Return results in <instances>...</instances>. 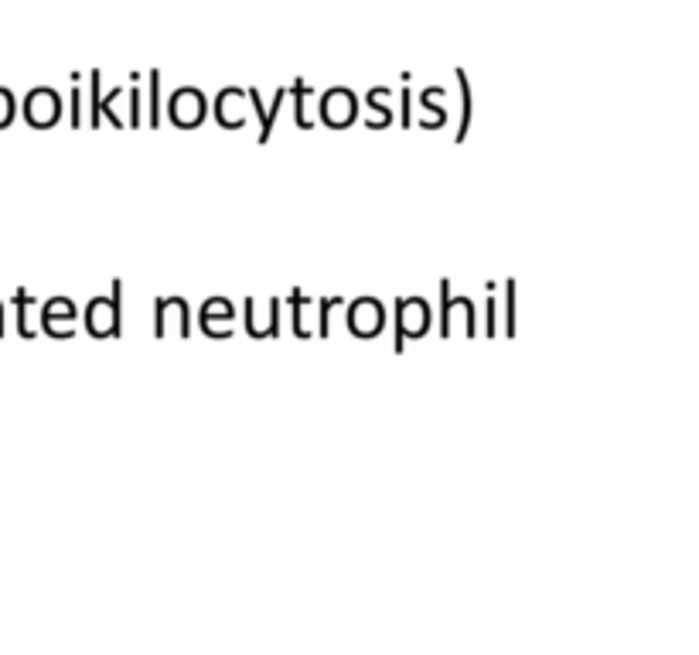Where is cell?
Instances as JSON below:
<instances>
[{
  "label": "cell",
  "instance_id": "6da1fadb",
  "mask_svg": "<svg viewBox=\"0 0 699 655\" xmlns=\"http://www.w3.org/2000/svg\"><path fill=\"white\" fill-rule=\"evenodd\" d=\"M86 331L93 338L123 335V280H113L110 297H93L86 308Z\"/></svg>",
  "mask_w": 699,
  "mask_h": 655
},
{
  "label": "cell",
  "instance_id": "7a4b0ae2",
  "mask_svg": "<svg viewBox=\"0 0 699 655\" xmlns=\"http://www.w3.org/2000/svg\"><path fill=\"white\" fill-rule=\"evenodd\" d=\"M430 321H434V314H430V304L423 297H403V301H396V338H393L396 355H403L410 338L427 335Z\"/></svg>",
  "mask_w": 699,
  "mask_h": 655
},
{
  "label": "cell",
  "instance_id": "3957f363",
  "mask_svg": "<svg viewBox=\"0 0 699 655\" xmlns=\"http://www.w3.org/2000/svg\"><path fill=\"white\" fill-rule=\"evenodd\" d=\"M24 120L35 130H52L58 120H62V96L55 89H31L28 99H24Z\"/></svg>",
  "mask_w": 699,
  "mask_h": 655
},
{
  "label": "cell",
  "instance_id": "277c9868",
  "mask_svg": "<svg viewBox=\"0 0 699 655\" xmlns=\"http://www.w3.org/2000/svg\"><path fill=\"white\" fill-rule=\"evenodd\" d=\"M382 328H386V308L376 297H355L348 304V331L355 338H379Z\"/></svg>",
  "mask_w": 699,
  "mask_h": 655
},
{
  "label": "cell",
  "instance_id": "5b68a950",
  "mask_svg": "<svg viewBox=\"0 0 699 655\" xmlns=\"http://www.w3.org/2000/svg\"><path fill=\"white\" fill-rule=\"evenodd\" d=\"M205 113H208V103L195 86L178 89V93H171L168 99V116L178 130H195L198 123L205 120Z\"/></svg>",
  "mask_w": 699,
  "mask_h": 655
},
{
  "label": "cell",
  "instance_id": "8992f818",
  "mask_svg": "<svg viewBox=\"0 0 699 655\" xmlns=\"http://www.w3.org/2000/svg\"><path fill=\"white\" fill-rule=\"evenodd\" d=\"M321 120L328 123L331 130H345L359 120V99H355L352 89H328L321 96Z\"/></svg>",
  "mask_w": 699,
  "mask_h": 655
},
{
  "label": "cell",
  "instance_id": "52a82bcc",
  "mask_svg": "<svg viewBox=\"0 0 699 655\" xmlns=\"http://www.w3.org/2000/svg\"><path fill=\"white\" fill-rule=\"evenodd\" d=\"M154 335L157 338H168V331L174 328L181 338L191 335V325H188V301L185 297H157V308H154Z\"/></svg>",
  "mask_w": 699,
  "mask_h": 655
},
{
  "label": "cell",
  "instance_id": "ba28073f",
  "mask_svg": "<svg viewBox=\"0 0 699 655\" xmlns=\"http://www.w3.org/2000/svg\"><path fill=\"white\" fill-rule=\"evenodd\" d=\"M202 331L205 338H229L232 335V318H236V308L226 297H208L202 304Z\"/></svg>",
  "mask_w": 699,
  "mask_h": 655
},
{
  "label": "cell",
  "instance_id": "9c48e42d",
  "mask_svg": "<svg viewBox=\"0 0 699 655\" xmlns=\"http://www.w3.org/2000/svg\"><path fill=\"white\" fill-rule=\"evenodd\" d=\"M246 96H249V103H253V110H256V120H260V147L263 144H270V137H273V123H277V113H280V106H284V99H287V86L284 89H277L273 93V103H270V110H263V96H260V89H246Z\"/></svg>",
  "mask_w": 699,
  "mask_h": 655
},
{
  "label": "cell",
  "instance_id": "30bf717a",
  "mask_svg": "<svg viewBox=\"0 0 699 655\" xmlns=\"http://www.w3.org/2000/svg\"><path fill=\"white\" fill-rule=\"evenodd\" d=\"M246 93L236 86L222 89L219 96H215V120H219L222 130H243L246 127V116L239 113V99H243Z\"/></svg>",
  "mask_w": 699,
  "mask_h": 655
},
{
  "label": "cell",
  "instance_id": "8fae6325",
  "mask_svg": "<svg viewBox=\"0 0 699 655\" xmlns=\"http://www.w3.org/2000/svg\"><path fill=\"white\" fill-rule=\"evenodd\" d=\"M457 76V89H461V127H457V144H464V140H468V127H471V82H468V76H464V69H457L454 72Z\"/></svg>",
  "mask_w": 699,
  "mask_h": 655
},
{
  "label": "cell",
  "instance_id": "7c38bea8",
  "mask_svg": "<svg viewBox=\"0 0 699 655\" xmlns=\"http://www.w3.org/2000/svg\"><path fill=\"white\" fill-rule=\"evenodd\" d=\"M287 93L294 96V116H297V127H301V130H311V127H314V120H311V116H307V110H304V99H307V96H314V93H318V89L307 86L304 79H297V82H290V86H287Z\"/></svg>",
  "mask_w": 699,
  "mask_h": 655
},
{
  "label": "cell",
  "instance_id": "4fadbf2b",
  "mask_svg": "<svg viewBox=\"0 0 699 655\" xmlns=\"http://www.w3.org/2000/svg\"><path fill=\"white\" fill-rule=\"evenodd\" d=\"M386 96H389L386 86H379V89H372V93H369V110H376V120L369 116V123H365L369 130H386L389 120H393V110L386 106Z\"/></svg>",
  "mask_w": 699,
  "mask_h": 655
},
{
  "label": "cell",
  "instance_id": "5bb4252c",
  "mask_svg": "<svg viewBox=\"0 0 699 655\" xmlns=\"http://www.w3.org/2000/svg\"><path fill=\"white\" fill-rule=\"evenodd\" d=\"M147 123L161 127V72H147Z\"/></svg>",
  "mask_w": 699,
  "mask_h": 655
},
{
  "label": "cell",
  "instance_id": "9a60e30c",
  "mask_svg": "<svg viewBox=\"0 0 699 655\" xmlns=\"http://www.w3.org/2000/svg\"><path fill=\"white\" fill-rule=\"evenodd\" d=\"M454 328V294H451V280H440V338H451Z\"/></svg>",
  "mask_w": 699,
  "mask_h": 655
},
{
  "label": "cell",
  "instance_id": "2e32d148",
  "mask_svg": "<svg viewBox=\"0 0 699 655\" xmlns=\"http://www.w3.org/2000/svg\"><path fill=\"white\" fill-rule=\"evenodd\" d=\"M41 321H76V304L69 297H52L41 308Z\"/></svg>",
  "mask_w": 699,
  "mask_h": 655
},
{
  "label": "cell",
  "instance_id": "e0dca14e",
  "mask_svg": "<svg viewBox=\"0 0 699 655\" xmlns=\"http://www.w3.org/2000/svg\"><path fill=\"white\" fill-rule=\"evenodd\" d=\"M31 304H35V297H31L28 290H24V287L14 290V308H18V335H21V338H35V328L28 325Z\"/></svg>",
  "mask_w": 699,
  "mask_h": 655
},
{
  "label": "cell",
  "instance_id": "ac0fdd59",
  "mask_svg": "<svg viewBox=\"0 0 699 655\" xmlns=\"http://www.w3.org/2000/svg\"><path fill=\"white\" fill-rule=\"evenodd\" d=\"M440 99H444V89H440V86H430V89H423L420 106H423V110L434 113L437 127H444V123H447V110H444V103H440Z\"/></svg>",
  "mask_w": 699,
  "mask_h": 655
},
{
  "label": "cell",
  "instance_id": "d6986e66",
  "mask_svg": "<svg viewBox=\"0 0 699 655\" xmlns=\"http://www.w3.org/2000/svg\"><path fill=\"white\" fill-rule=\"evenodd\" d=\"M304 304H307L304 290H294V294H290V314H294V335L297 338H311V331L304 328Z\"/></svg>",
  "mask_w": 699,
  "mask_h": 655
},
{
  "label": "cell",
  "instance_id": "ffe728a7",
  "mask_svg": "<svg viewBox=\"0 0 699 655\" xmlns=\"http://www.w3.org/2000/svg\"><path fill=\"white\" fill-rule=\"evenodd\" d=\"M457 311H464V335L478 338V311H474L471 297H457Z\"/></svg>",
  "mask_w": 699,
  "mask_h": 655
},
{
  "label": "cell",
  "instance_id": "44dd1931",
  "mask_svg": "<svg viewBox=\"0 0 699 655\" xmlns=\"http://www.w3.org/2000/svg\"><path fill=\"white\" fill-rule=\"evenodd\" d=\"M338 304H345V301H341V297H324V301H318V321H321L318 335L321 338L331 335V308H338Z\"/></svg>",
  "mask_w": 699,
  "mask_h": 655
},
{
  "label": "cell",
  "instance_id": "7402d4cb",
  "mask_svg": "<svg viewBox=\"0 0 699 655\" xmlns=\"http://www.w3.org/2000/svg\"><path fill=\"white\" fill-rule=\"evenodd\" d=\"M505 335L515 338V280H505Z\"/></svg>",
  "mask_w": 699,
  "mask_h": 655
},
{
  "label": "cell",
  "instance_id": "603a6c76",
  "mask_svg": "<svg viewBox=\"0 0 699 655\" xmlns=\"http://www.w3.org/2000/svg\"><path fill=\"white\" fill-rule=\"evenodd\" d=\"M14 113H18V103H14V93H11V89L0 86V130L11 127V123H14Z\"/></svg>",
  "mask_w": 699,
  "mask_h": 655
},
{
  "label": "cell",
  "instance_id": "cb8c5ba5",
  "mask_svg": "<svg viewBox=\"0 0 699 655\" xmlns=\"http://www.w3.org/2000/svg\"><path fill=\"white\" fill-rule=\"evenodd\" d=\"M41 331L52 338H72L76 335V321H41Z\"/></svg>",
  "mask_w": 699,
  "mask_h": 655
},
{
  "label": "cell",
  "instance_id": "d4e9b609",
  "mask_svg": "<svg viewBox=\"0 0 699 655\" xmlns=\"http://www.w3.org/2000/svg\"><path fill=\"white\" fill-rule=\"evenodd\" d=\"M246 331L249 338H263L260 321H256V297H246Z\"/></svg>",
  "mask_w": 699,
  "mask_h": 655
},
{
  "label": "cell",
  "instance_id": "484cf974",
  "mask_svg": "<svg viewBox=\"0 0 699 655\" xmlns=\"http://www.w3.org/2000/svg\"><path fill=\"white\" fill-rule=\"evenodd\" d=\"M280 297H273L270 301V328L263 331V338H280Z\"/></svg>",
  "mask_w": 699,
  "mask_h": 655
},
{
  "label": "cell",
  "instance_id": "4316f807",
  "mask_svg": "<svg viewBox=\"0 0 699 655\" xmlns=\"http://www.w3.org/2000/svg\"><path fill=\"white\" fill-rule=\"evenodd\" d=\"M485 311H488V328H485V335L495 338V335H498V301H495V297H488V301H485Z\"/></svg>",
  "mask_w": 699,
  "mask_h": 655
},
{
  "label": "cell",
  "instance_id": "83f0119b",
  "mask_svg": "<svg viewBox=\"0 0 699 655\" xmlns=\"http://www.w3.org/2000/svg\"><path fill=\"white\" fill-rule=\"evenodd\" d=\"M130 127H140V123H144V120H140V93H137V89H130Z\"/></svg>",
  "mask_w": 699,
  "mask_h": 655
},
{
  "label": "cell",
  "instance_id": "f1b7e54d",
  "mask_svg": "<svg viewBox=\"0 0 699 655\" xmlns=\"http://www.w3.org/2000/svg\"><path fill=\"white\" fill-rule=\"evenodd\" d=\"M410 89H403L399 93V103H403V113H399V120H403V127H413V116H410Z\"/></svg>",
  "mask_w": 699,
  "mask_h": 655
},
{
  "label": "cell",
  "instance_id": "f546056e",
  "mask_svg": "<svg viewBox=\"0 0 699 655\" xmlns=\"http://www.w3.org/2000/svg\"><path fill=\"white\" fill-rule=\"evenodd\" d=\"M79 103H82V96H79V86H72V127H82V113H79Z\"/></svg>",
  "mask_w": 699,
  "mask_h": 655
},
{
  "label": "cell",
  "instance_id": "4dcf8cb0",
  "mask_svg": "<svg viewBox=\"0 0 699 655\" xmlns=\"http://www.w3.org/2000/svg\"><path fill=\"white\" fill-rule=\"evenodd\" d=\"M0 338H4V308H0Z\"/></svg>",
  "mask_w": 699,
  "mask_h": 655
}]
</instances>
